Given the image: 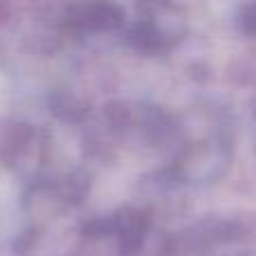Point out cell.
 Segmentation results:
<instances>
[{
	"mask_svg": "<svg viewBox=\"0 0 256 256\" xmlns=\"http://www.w3.org/2000/svg\"><path fill=\"white\" fill-rule=\"evenodd\" d=\"M2 94H4V84H2V76H0V102H2Z\"/></svg>",
	"mask_w": 256,
	"mask_h": 256,
	"instance_id": "obj_2",
	"label": "cell"
},
{
	"mask_svg": "<svg viewBox=\"0 0 256 256\" xmlns=\"http://www.w3.org/2000/svg\"><path fill=\"white\" fill-rule=\"evenodd\" d=\"M16 191H14L12 182L0 178V236H7L16 227Z\"/></svg>",
	"mask_w": 256,
	"mask_h": 256,
	"instance_id": "obj_1",
	"label": "cell"
}]
</instances>
